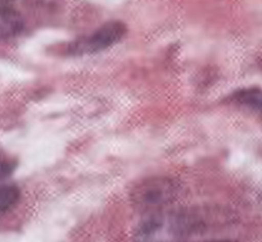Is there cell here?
I'll use <instances>...</instances> for the list:
<instances>
[{
  "instance_id": "cell-1",
  "label": "cell",
  "mask_w": 262,
  "mask_h": 242,
  "mask_svg": "<svg viewBox=\"0 0 262 242\" xmlns=\"http://www.w3.org/2000/svg\"><path fill=\"white\" fill-rule=\"evenodd\" d=\"M188 216L177 211H149L138 224L136 239L147 241L176 240L189 232Z\"/></svg>"
},
{
  "instance_id": "cell-2",
  "label": "cell",
  "mask_w": 262,
  "mask_h": 242,
  "mask_svg": "<svg viewBox=\"0 0 262 242\" xmlns=\"http://www.w3.org/2000/svg\"><path fill=\"white\" fill-rule=\"evenodd\" d=\"M126 33V26L118 21L103 24L91 34L76 40L69 46L73 54L96 53L120 41Z\"/></svg>"
},
{
  "instance_id": "cell-3",
  "label": "cell",
  "mask_w": 262,
  "mask_h": 242,
  "mask_svg": "<svg viewBox=\"0 0 262 242\" xmlns=\"http://www.w3.org/2000/svg\"><path fill=\"white\" fill-rule=\"evenodd\" d=\"M172 196V186L168 180L150 178L136 185L131 192V200L135 207L144 211L158 210Z\"/></svg>"
},
{
  "instance_id": "cell-4",
  "label": "cell",
  "mask_w": 262,
  "mask_h": 242,
  "mask_svg": "<svg viewBox=\"0 0 262 242\" xmlns=\"http://www.w3.org/2000/svg\"><path fill=\"white\" fill-rule=\"evenodd\" d=\"M24 29V19L17 11L8 7L0 8V41L18 35Z\"/></svg>"
},
{
  "instance_id": "cell-5",
  "label": "cell",
  "mask_w": 262,
  "mask_h": 242,
  "mask_svg": "<svg viewBox=\"0 0 262 242\" xmlns=\"http://www.w3.org/2000/svg\"><path fill=\"white\" fill-rule=\"evenodd\" d=\"M19 198V191L10 185L0 186V216L13 207Z\"/></svg>"
},
{
  "instance_id": "cell-6",
  "label": "cell",
  "mask_w": 262,
  "mask_h": 242,
  "mask_svg": "<svg viewBox=\"0 0 262 242\" xmlns=\"http://www.w3.org/2000/svg\"><path fill=\"white\" fill-rule=\"evenodd\" d=\"M13 170V164L10 160L0 154V180L7 177Z\"/></svg>"
},
{
  "instance_id": "cell-7",
  "label": "cell",
  "mask_w": 262,
  "mask_h": 242,
  "mask_svg": "<svg viewBox=\"0 0 262 242\" xmlns=\"http://www.w3.org/2000/svg\"><path fill=\"white\" fill-rule=\"evenodd\" d=\"M13 0H0V8L2 7H8L9 4L12 2Z\"/></svg>"
}]
</instances>
